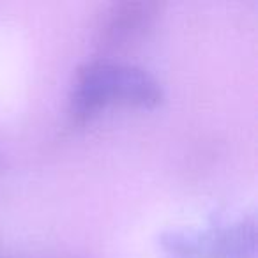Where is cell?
Wrapping results in <instances>:
<instances>
[{"instance_id":"obj_2","label":"cell","mask_w":258,"mask_h":258,"mask_svg":"<svg viewBox=\"0 0 258 258\" xmlns=\"http://www.w3.org/2000/svg\"><path fill=\"white\" fill-rule=\"evenodd\" d=\"M170 258H254L256 228L253 219H242L225 228L172 230L161 237Z\"/></svg>"},{"instance_id":"obj_1","label":"cell","mask_w":258,"mask_h":258,"mask_svg":"<svg viewBox=\"0 0 258 258\" xmlns=\"http://www.w3.org/2000/svg\"><path fill=\"white\" fill-rule=\"evenodd\" d=\"M161 101V85L145 69L99 58L80 68L73 85L69 111L75 120L83 122L111 103L156 108Z\"/></svg>"},{"instance_id":"obj_3","label":"cell","mask_w":258,"mask_h":258,"mask_svg":"<svg viewBox=\"0 0 258 258\" xmlns=\"http://www.w3.org/2000/svg\"><path fill=\"white\" fill-rule=\"evenodd\" d=\"M158 15V6L151 2H120L110 6L97 25V44L115 51L127 48L147 34Z\"/></svg>"}]
</instances>
